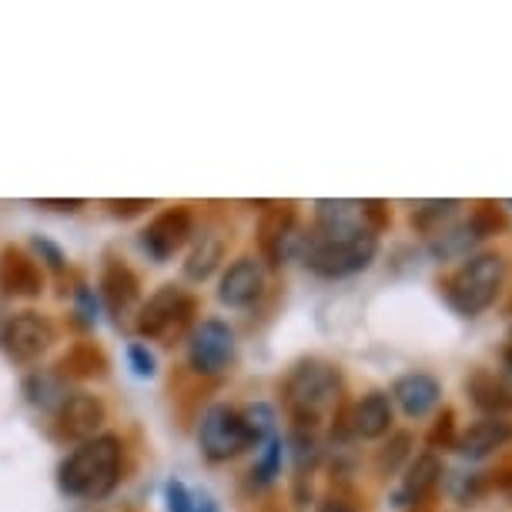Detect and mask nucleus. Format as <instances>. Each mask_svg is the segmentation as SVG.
<instances>
[{
    "mask_svg": "<svg viewBox=\"0 0 512 512\" xmlns=\"http://www.w3.org/2000/svg\"><path fill=\"white\" fill-rule=\"evenodd\" d=\"M282 439L272 436L265 442V449H262V459H258V466H255V476L262 486H272V482L282 476Z\"/></svg>",
    "mask_w": 512,
    "mask_h": 512,
    "instance_id": "obj_23",
    "label": "nucleus"
},
{
    "mask_svg": "<svg viewBox=\"0 0 512 512\" xmlns=\"http://www.w3.org/2000/svg\"><path fill=\"white\" fill-rule=\"evenodd\" d=\"M74 302H77V315H81V322H84V325H94V322H98V298H94V292H91L88 285L77 288Z\"/></svg>",
    "mask_w": 512,
    "mask_h": 512,
    "instance_id": "obj_28",
    "label": "nucleus"
},
{
    "mask_svg": "<svg viewBox=\"0 0 512 512\" xmlns=\"http://www.w3.org/2000/svg\"><path fill=\"white\" fill-rule=\"evenodd\" d=\"M121 479V442L118 436H94L81 442L57 469V482L67 496L104 499Z\"/></svg>",
    "mask_w": 512,
    "mask_h": 512,
    "instance_id": "obj_2",
    "label": "nucleus"
},
{
    "mask_svg": "<svg viewBox=\"0 0 512 512\" xmlns=\"http://www.w3.org/2000/svg\"><path fill=\"white\" fill-rule=\"evenodd\" d=\"M61 422L71 439L88 442V439H94V432L101 429L104 405L94 399V395H67L61 402Z\"/></svg>",
    "mask_w": 512,
    "mask_h": 512,
    "instance_id": "obj_15",
    "label": "nucleus"
},
{
    "mask_svg": "<svg viewBox=\"0 0 512 512\" xmlns=\"http://www.w3.org/2000/svg\"><path fill=\"white\" fill-rule=\"evenodd\" d=\"M128 362H131L134 375H141V379H151V375L158 372V362H154L151 349H148V345H141V342L128 345Z\"/></svg>",
    "mask_w": 512,
    "mask_h": 512,
    "instance_id": "obj_27",
    "label": "nucleus"
},
{
    "mask_svg": "<svg viewBox=\"0 0 512 512\" xmlns=\"http://www.w3.org/2000/svg\"><path fill=\"white\" fill-rule=\"evenodd\" d=\"M262 292H265V265L251 255L231 262L218 282V302L228 308H245Z\"/></svg>",
    "mask_w": 512,
    "mask_h": 512,
    "instance_id": "obj_8",
    "label": "nucleus"
},
{
    "mask_svg": "<svg viewBox=\"0 0 512 512\" xmlns=\"http://www.w3.org/2000/svg\"><path fill=\"white\" fill-rule=\"evenodd\" d=\"M241 422L248 429V442L258 446V442H268L275 436V409L268 402H251L245 412H241Z\"/></svg>",
    "mask_w": 512,
    "mask_h": 512,
    "instance_id": "obj_21",
    "label": "nucleus"
},
{
    "mask_svg": "<svg viewBox=\"0 0 512 512\" xmlns=\"http://www.w3.org/2000/svg\"><path fill=\"white\" fill-rule=\"evenodd\" d=\"M298 255L308 272L318 278H349L365 272L375 255H379V235L365 221H349V225H312L302 235Z\"/></svg>",
    "mask_w": 512,
    "mask_h": 512,
    "instance_id": "obj_1",
    "label": "nucleus"
},
{
    "mask_svg": "<svg viewBox=\"0 0 512 512\" xmlns=\"http://www.w3.org/2000/svg\"><path fill=\"white\" fill-rule=\"evenodd\" d=\"M198 446L211 462H228V459H235L238 452H245L251 442H248L245 422H241V412L231 409L225 402L208 405L198 422Z\"/></svg>",
    "mask_w": 512,
    "mask_h": 512,
    "instance_id": "obj_5",
    "label": "nucleus"
},
{
    "mask_svg": "<svg viewBox=\"0 0 512 512\" xmlns=\"http://www.w3.org/2000/svg\"><path fill=\"white\" fill-rule=\"evenodd\" d=\"M392 419H395V405L385 392H369L362 395L359 402L352 405L349 412V429L355 439H365V442H375L382 436L392 432Z\"/></svg>",
    "mask_w": 512,
    "mask_h": 512,
    "instance_id": "obj_13",
    "label": "nucleus"
},
{
    "mask_svg": "<svg viewBox=\"0 0 512 512\" xmlns=\"http://www.w3.org/2000/svg\"><path fill=\"white\" fill-rule=\"evenodd\" d=\"M506 205H509V208H512V201H506Z\"/></svg>",
    "mask_w": 512,
    "mask_h": 512,
    "instance_id": "obj_33",
    "label": "nucleus"
},
{
    "mask_svg": "<svg viewBox=\"0 0 512 512\" xmlns=\"http://www.w3.org/2000/svg\"><path fill=\"white\" fill-rule=\"evenodd\" d=\"M392 405L409 415V419H425L442 402V382L429 372H409L392 385Z\"/></svg>",
    "mask_w": 512,
    "mask_h": 512,
    "instance_id": "obj_11",
    "label": "nucleus"
},
{
    "mask_svg": "<svg viewBox=\"0 0 512 512\" xmlns=\"http://www.w3.org/2000/svg\"><path fill=\"white\" fill-rule=\"evenodd\" d=\"M476 245H479V238L472 235L469 221H452L449 228H442L429 238V255L436 258V262H456V258L466 262Z\"/></svg>",
    "mask_w": 512,
    "mask_h": 512,
    "instance_id": "obj_17",
    "label": "nucleus"
},
{
    "mask_svg": "<svg viewBox=\"0 0 512 512\" xmlns=\"http://www.w3.org/2000/svg\"><path fill=\"white\" fill-rule=\"evenodd\" d=\"M338 392H342V375L328 362L318 359L298 362L285 379V402L302 425H312L332 412Z\"/></svg>",
    "mask_w": 512,
    "mask_h": 512,
    "instance_id": "obj_4",
    "label": "nucleus"
},
{
    "mask_svg": "<svg viewBox=\"0 0 512 512\" xmlns=\"http://www.w3.org/2000/svg\"><path fill=\"white\" fill-rule=\"evenodd\" d=\"M221 255H225V238H221L218 231H201L198 245L191 248L188 262H185V275L191 282H205V278L218 268Z\"/></svg>",
    "mask_w": 512,
    "mask_h": 512,
    "instance_id": "obj_19",
    "label": "nucleus"
},
{
    "mask_svg": "<svg viewBox=\"0 0 512 512\" xmlns=\"http://www.w3.org/2000/svg\"><path fill=\"white\" fill-rule=\"evenodd\" d=\"M466 392H469V402L476 405L482 415H502L512 409L509 392L502 389L499 375L492 369H472L466 379Z\"/></svg>",
    "mask_w": 512,
    "mask_h": 512,
    "instance_id": "obj_16",
    "label": "nucleus"
},
{
    "mask_svg": "<svg viewBox=\"0 0 512 512\" xmlns=\"http://www.w3.org/2000/svg\"><path fill=\"white\" fill-rule=\"evenodd\" d=\"M318 512H355V506L345 499H325L322 506H318Z\"/></svg>",
    "mask_w": 512,
    "mask_h": 512,
    "instance_id": "obj_30",
    "label": "nucleus"
},
{
    "mask_svg": "<svg viewBox=\"0 0 512 512\" xmlns=\"http://www.w3.org/2000/svg\"><path fill=\"white\" fill-rule=\"evenodd\" d=\"M456 412L452 409H442L439 412V419L436 425H432V432H429V449H456Z\"/></svg>",
    "mask_w": 512,
    "mask_h": 512,
    "instance_id": "obj_25",
    "label": "nucleus"
},
{
    "mask_svg": "<svg viewBox=\"0 0 512 512\" xmlns=\"http://www.w3.org/2000/svg\"><path fill=\"white\" fill-rule=\"evenodd\" d=\"M499 362H506V365H512V325H509V332H506V342H502Z\"/></svg>",
    "mask_w": 512,
    "mask_h": 512,
    "instance_id": "obj_31",
    "label": "nucleus"
},
{
    "mask_svg": "<svg viewBox=\"0 0 512 512\" xmlns=\"http://www.w3.org/2000/svg\"><path fill=\"white\" fill-rule=\"evenodd\" d=\"M412 459V436L409 432H395L389 439V446L379 452V472L382 476H392V472L402 469V462Z\"/></svg>",
    "mask_w": 512,
    "mask_h": 512,
    "instance_id": "obj_22",
    "label": "nucleus"
},
{
    "mask_svg": "<svg viewBox=\"0 0 512 512\" xmlns=\"http://www.w3.org/2000/svg\"><path fill=\"white\" fill-rule=\"evenodd\" d=\"M188 235H191V215L185 208H171V211H164V215H158L148 228H144L141 245H144V251H148L151 258L164 262V258H171L181 245H185Z\"/></svg>",
    "mask_w": 512,
    "mask_h": 512,
    "instance_id": "obj_12",
    "label": "nucleus"
},
{
    "mask_svg": "<svg viewBox=\"0 0 512 512\" xmlns=\"http://www.w3.org/2000/svg\"><path fill=\"white\" fill-rule=\"evenodd\" d=\"M51 342H54L51 325H47L44 318L34 315V312L7 318L4 328H0V345H4V352L11 355L14 362L41 359V355L51 349Z\"/></svg>",
    "mask_w": 512,
    "mask_h": 512,
    "instance_id": "obj_7",
    "label": "nucleus"
},
{
    "mask_svg": "<svg viewBox=\"0 0 512 512\" xmlns=\"http://www.w3.org/2000/svg\"><path fill=\"white\" fill-rule=\"evenodd\" d=\"M509 442H512V422L506 415H482V419L472 422L456 439V452L469 462H482V459H489L492 452L506 449Z\"/></svg>",
    "mask_w": 512,
    "mask_h": 512,
    "instance_id": "obj_9",
    "label": "nucleus"
},
{
    "mask_svg": "<svg viewBox=\"0 0 512 512\" xmlns=\"http://www.w3.org/2000/svg\"><path fill=\"white\" fill-rule=\"evenodd\" d=\"M459 211H462V201H456V198L422 201V205L412 208V228L422 231L425 238H432L436 231L449 228L452 221H459Z\"/></svg>",
    "mask_w": 512,
    "mask_h": 512,
    "instance_id": "obj_18",
    "label": "nucleus"
},
{
    "mask_svg": "<svg viewBox=\"0 0 512 512\" xmlns=\"http://www.w3.org/2000/svg\"><path fill=\"white\" fill-rule=\"evenodd\" d=\"M466 221H469L472 235H476L479 241H486L492 235H499V231H506V211H502L496 201H479V205L469 211Z\"/></svg>",
    "mask_w": 512,
    "mask_h": 512,
    "instance_id": "obj_20",
    "label": "nucleus"
},
{
    "mask_svg": "<svg viewBox=\"0 0 512 512\" xmlns=\"http://www.w3.org/2000/svg\"><path fill=\"white\" fill-rule=\"evenodd\" d=\"M439 482H442V459L436 456V452H422V456L409 459L402 482L392 492V502L399 509L419 506V502H425L432 492L439 489Z\"/></svg>",
    "mask_w": 512,
    "mask_h": 512,
    "instance_id": "obj_10",
    "label": "nucleus"
},
{
    "mask_svg": "<svg viewBox=\"0 0 512 512\" xmlns=\"http://www.w3.org/2000/svg\"><path fill=\"white\" fill-rule=\"evenodd\" d=\"M506 285V258L499 251H472L456 272L442 282L449 308L462 318H476L496 305Z\"/></svg>",
    "mask_w": 512,
    "mask_h": 512,
    "instance_id": "obj_3",
    "label": "nucleus"
},
{
    "mask_svg": "<svg viewBox=\"0 0 512 512\" xmlns=\"http://www.w3.org/2000/svg\"><path fill=\"white\" fill-rule=\"evenodd\" d=\"M188 362L198 375H221L235 362V332L221 318H205L188 335Z\"/></svg>",
    "mask_w": 512,
    "mask_h": 512,
    "instance_id": "obj_6",
    "label": "nucleus"
},
{
    "mask_svg": "<svg viewBox=\"0 0 512 512\" xmlns=\"http://www.w3.org/2000/svg\"><path fill=\"white\" fill-rule=\"evenodd\" d=\"M506 315H512V295H509V302H506Z\"/></svg>",
    "mask_w": 512,
    "mask_h": 512,
    "instance_id": "obj_32",
    "label": "nucleus"
},
{
    "mask_svg": "<svg viewBox=\"0 0 512 512\" xmlns=\"http://www.w3.org/2000/svg\"><path fill=\"white\" fill-rule=\"evenodd\" d=\"M27 395H31V402L41 405V409H47V405H61L67 399L61 382L51 379V375H34V379L27 382Z\"/></svg>",
    "mask_w": 512,
    "mask_h": 512,
    "instance_id": "obj_24",
    "label": "nucleus"
},
{
    "mask_svg": "<svg viewBox=\"0 0 512 512\" xmlns=\"http://www.w3.org/2000/svg\"><path fill=\"white\" fill-rule=\"evenodd\" d=\"M34 248L41 251V255L47 258V265L51 268H64V255H61V248L51 245L47 238H34Z\"/></svg>",
    "mask_w": 512,
    "mask_h": 512,
    "instance_id": "obj_29",
    "label": "nucleus"
},
{
    "mask_svg": "<svg viewBox=\"0 0 512 512\" xmlns=\"http://www.w3.org/2000/svg\"><path fill=\"white\" fill-rule=\"evenodd\" d=\"M188 308H191V298L185 295V288L164 285L161 292H154L148 298V305L141 308V318H138L141 335H164L171 325H178L181 318H185Z\"/></svg>",
    "mask_w": 512,
    "mask_h": 512,
    "instance_id": "obj_14",
    "label": "nucleus"
},
{
    "mask_svg": "<svg viewBox=\"0 0 512 512\" xmlns=\"http://www.w3.org/2000/svg\"><path fill=\"white\" fill-rule=\"evenodd\" d=\"M164 502H168V512H195V496L188 492L185 482L171 479L164 486Z\"/></svg>",
    "mask_w": 512,
    "mask_h": 512,
    "instance_id": "obj_26",
    "label": "nucleus"
}]
</instances>
